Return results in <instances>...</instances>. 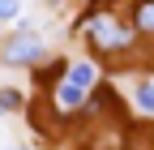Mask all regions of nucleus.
Returning a JSON list of instances; mask_svg holds the SVG:
<instances>
[{"mask_svg": "<svg viewBox=\"0 0 154 150\" xmlns=\"http://www.w3.org/2000/svg\"><path fill=\"white\" fill-rule=\"evenodd\" d=\"M69 82H73V86H82V90H90V86H94V64H86V60H82V64H73Z\"/></svg>", "mask_w": 154, "mask_h": 150, "instance_id": "nucleus-4", "label": "nucleus"}, {"mask_svg": "<svg viewBox=\"0 0 154 150\" xmlns=\"http://www.w3.org/2000/svg\"><path fill=\"white\" fill-rule=\"evenodd\" d=\"M38 56H43V39L30 34V30H22V34L5 47V60H9V64H34Z\"/></svg>", "mask_w": 154, "mask_h": 150, "instance_id": "nucleus-2", "label": "nucleus"}, {"mask_svg": "<svg viewBox=\"0 0 154 150\" xmlns=\"http://www.w3.org/2000/svg\"><path fill=\"white\" fill-rule=\"evenodd\" d=\"M133 22H137V30H150V34H154V0L137 9V17H133Z\"/></svg>", "mask_w": 154, "mask_h": 150, "instance_id": "nucleus-5", "label": "nucleus"}, {"mask_svg": "<svg viewBox=\"0 0 154 150\" xmlns=\"http://www.w3.org/2000/svg\"><path fill=\"white\" fill-rule=\"evenodd\" d=\"M82 95H86L82 86L60 82V86H56V107H60V111H69V107H82Z\"/></svg>", "mask_w": 154, "mask_h": 150, "instance_id": "nucleus-3", "label": "nucleus"}, {"mask_svg": "<svg viewBox=\"0 0 154 150\" xmlns=\"http://www.w3.org/2000/svg\"><path fill=\"white\" fill-rule=\"evenodd\" d=\"M17 13V0H0V22H5V17H13Z\"/></svg>", "mask_w": 154, "mask_h": 150, "instance_id": "nucleus-7", "label": "nucleus"}, {"mask_svg": "<svg viewBox=\"0 0 154 150\" xmlns=\"http://www.w3.org/2000/svg\"><path fill=\"white\" fill-rule=\"evenodd\" d=\"M86 30H90V39L99 43V47H107V52H120V47H128V43H133V30H124V26H111L107 17L90 22Z\"/></svg>", "mask_w": 154, "mask_h": 150, "instance_id": "nucleus-1", "label": "nucleus"}, {"mask_svg": "<svg viewBox=\"0 0 154 150\" xmlns=\"http://www.w3.org/2000/svg\"><path fill=\"white\" fill-rule=\"evenodd\" d=\"M137 103H141L146 111H154V82H141V86H137Z\"/></svg>", "mask_w": 154, "mask_h": 150, "instance_id": "nucleus-6", "label": "nucleus"}]
</instances>
